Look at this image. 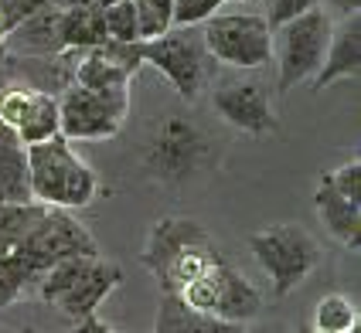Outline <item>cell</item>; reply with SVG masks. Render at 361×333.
I'll list each match as a JSON object with an SVG mask.
<instances>
[{"mask_svg": "<svg viewBox=\"0 0 361 333\" xmlns=\"http://www.w3.org/2000/svg\"><path fill=\"white\" fill-rule=\"evenodd\" d=\"M130 116V92H89L68 85L59 92V126L68 143L113 139Z\"/></svg>", "mask_w": 361, "mask_h": 333, "instance_id": "8992f818", "label": "cell"}, {"mask_svg": "<svg viewBox=\"0 0 361 333\" xmlns=\"http://www.w3.org/2000/svg\"><path fill=\"white\" fill-rule=\"evenodd\" d=\"M212 106L232 130L245 137H266L276 133L280 116L273 109V99L259 79H221L212 85Z\"/></svg>", "mask_w": 361, "mask_h": 333, "instance_id": "9c48e42d", "label": "cell"}, {"mask_svg": "<svg viewBox=\"0 0 361 333\" xmlns=\"http://www.w3.org/2000/svg\"><path fill=\"white\" fill-rule=\"evenodd\" d=\"M7 34H11V24H7V18H4V11H0V44L7 41Z\"/></svg>", "mask_w": 361, "mask_h": 333, "instance_id": "4dcf8cb0", "label": "cell"}, {"mask_svg": "<svg viewBox=\"0 0 361 333\" xmlns=\"http://www.w3.org/2000/svg\"><path fill=\"white\" fill-rule=\"evenodd\" d=\"M334 31V20L327 11H307L300 18L286 20L273 31V61H276V92L286 96L303 82H314L321 72L324 51Z\"/></svg>", "mask_w": 361, "mask_h": 333, "instance_id": "277c9868", "label": "cell"}, {"mask_svg": "<svg viewBox=\"0 0 361 333\" xmlns=\"http://www.w3.org/2000/svg\"><path fill=\"white\" fill-rule=\"evenodd\" d=\"M18 252L44 275V269H51L61 258H72V255H99V245H96L92 232H89L72 211L44 208V215H41V221L35 225V232L20 241Z\"/></svg>", "mask_w": 361, "mask_h": 333, "instance_id": "ba28073f", "label": "cell"}, {"mask_svg": "<svg viewBox=\"0 0 361 333\" xmlns=\"http://www.w3.org/2000/svg\"><path fill=\"white\" fill-rule=\"evenodd\" d=\"M361 330V323H358V327H355V330H348V333H358ZM310 333H317V330H310Z\"/></svg>", "mask_w": 361, "mask_h": 333, "instance_id": "e575fe53", "label": "cell"}, {"mask_svg": "<svg viewBox=\"0 0 361 333\" xmlns=\"http://www.w3.org/2000/svg\"><path fill=\"white\" fill-rule=\"evenodd\" d=\"M201 44L208 58L235 72H259L273 65V31L262 14H215L204 20Z\"/></svg>", "mask_w": 361, "mask_h": 333, "instance_id": "5b68a950", "label": "cell"}, {"mask_svg": "<svg viewBox=\"0 0 361 333\" xmlns=\"http://www.w3.org/2000/svg\"><path fill=\"white\" fill-rule=\"evenodd\" d=\"M262 310V293L245 279V275L221 262L219 265V299H215V320H225V323H235V327H245L252 323Z\"/></svg>", "mask_w": 361, "mask_h": 333, "instance_id": "4fadbf2b", "label": "cell"}, {"mask_svg": "<svg viewBox=\"0 0 361 333\" xmlns=\"http://www.w3.org/2000/svg\"><path fill=\"white\" fill-rule=\"evenodd\" d=\"M51 7L72 11V7H99V0H51Z\"/></svg>", "mask_w": 361, "mask_h": 333, "instance_id": "f546056e", "label": "cell"}, {"mask_svg": "<svg viewBox=\"0 0 361 333\" xmlns=\"http://www.w3.org/2000/svg\"><path fill=\"white\" fill-rule=\"evenodd\" d=\"M133 11H137V38L150 41L161 38L171 31V11H174V0H130Z\"/></svg>", "mask_w": 361, "mask_h": 333, "instance_id": "44dd1931", "label": "cell"}, {"mask_svg": "<svg viewBox=\"0 0 361 333\" xmlns=\"http://www.w3.org/2000/svg\"><path fill=\"white\" fill-rule=\"evenodd\" d=\"M18 333H41V330H38V327H20Z\"/></svg>", "mask_w": 361, "mask_h": 333, "instance_id": "836d02e7", "label": "cell"}, {"mask_svg": "<svg viewBox=\"0 0 361 333\" xmlns=\"http://www.w3.org/2000/svg\"><path fill=\"white\" fill-rule=\"evenodd\" d=\"M61 137L59 126V96H48V92H35L27 102V113L18 126V139L24 146H35V143H48V139Z\"/></svg>", "mask_w": 361, "mask_h": 333, "instance_id": "ac0fdd59", "label": "cell"}, {"mask_svg": "<svg viewBox=\"0 0 361 333\" xmlns=\"http://www.w3.org/2000/svg\"><path fill=\"white\" fill-rule=\"evenodd\" d=\"M314 208H317V218H321V225L327 228V235L334 238L338 245H344V249H355V252H358V245H361V204L344 201V197L331 187L327 174L321 177V184H317V191H314Z\"/></svg>", "mask_w": 361, "mask_h": 333, "instance_id": "5bb4252c", "label": "cell"}, {"mask_svg": "<svg viewBox=\"0 0 361 333\" xmlns=\"http://www.w3.org/2000/svg\"><path fill=\"white\" fill-rule=\"evenodd\" d=\"M27 174H31V201L44 208L79 211L89 208L102 191L99 174L61 137L27 146Z\"/></svg>", "mask_w": 361, "mask_h": 333, "instance_id": "6da1fadb", "label": "cell"}, {"mask_svg": "<svg viewBox=\"0 0 361 333\" xmlns=\"http://www.w3.org/2000/svg\"><path fill=\"white\" fill-rule=\"evenodd\" d=\"M225 0H174V11H171V27H195L204 24L208 18H215Z\"/></svg>", "mask_w": 361, "mask_h": 333, "instance_id": "603a6c76", "label": "cell"}, {"mask_svg": "<svg viewBox=\"0 0 361 333\" xmlns=\"http://www.w3.org/2000/svg\"><path fill=\"white\" fill-rule=\"evenodd\" d=\"M102 24H106V38L116 41V44H137V11L130 0L113 4V7H102Z\"/></svg>", "mask_w": 361, "mask_h": 333, "instance_id": "7402d4cb", "label": "cell"}, {"mask_svg": "<svg viewBox=\"0 0 361 333\" xmlns=\"http://www.w3.org/2000/svg\"><path fill=\"white\" fill-rule=\"evenodd\" d=\"M327 4H331V11H334L341 20L344 18H355V14L361 11V0H327Z\"/></svg>", "mask_w": 361, "mask_h": 333, "instance_id": "4316f807", "label": "cell"}, {"mask_svg": "<svg viewBox=\"0 0 361 333\" xmlns=\"http://www.w3.org/2000/svg\"><path fill=\"white\" fill-rule=\"evenodd\" d=\"M317 7H321V0H266L262 18L269 24V31H276V27H283L286 20L300 18L307 11H317Z\"/></svg>", "mask_w": 361, "mask_h": 333, "instance_id": "cb8c5ba5", "label": "cell"}, {"mask_svg": "<svg viewBox=\"0 0 361 333\" xmlns=\"http://www.w3.org/2000/svg\"><path fill=\"white\" fill-rule=\"evenodd\" d=\"M249 252L266 272L273 296L283 299L290 296L300 282L310 279V272L321 265V245L310 232L300 225H269L249 235Z\"/></svg>", "mask_w": 361, "mask_h": 333, "instance_id": "7a4b0ae2", "label": "cell"}, {"mask_svg": "<svg viewBox=\"0 0 361 333\" xmlns=\"http://www.w3.org/2000/svg\"><path fill=\"white\" fill-rule=\"evenodd\" d=\"M113 4H123V0H99V7H113Z\"/></svg>", "mask_w": 361, "mask_h": 333, "instance_id": "d6a6232c", "label": "cell"}, {"mask_svg": "<svg viewBox=\"0 0 361 333\" xmlns=\"http://www.w3.org/2000/svg\"><path fill=\"white\" fill-rule=\"evenodd\" d=\"M140 58L143 65H154L184 102H198V96L204 92L208 51L201 38H191L184 27H171L161 38L140 41Z\"/></svg>", "mask_w": 361, "mask_h": 333, "instance_id": "52a82bcc", "label": "cell"}, {"mask_svg": "<svg viewBox=\"0 0 361 333\" xmlns=\"http://www.w3.org/2000/svg\"><path fill=\"white\" fill-rule=\"evenodd\" d=\"M4 85H11V55H7V48L0 44V89Z\"/></svg>", "mask_w": 361, "mask_h": 333, "instance_id": "f1b7e54d", "label": "cell"}, {"mask_svg": "<svg viewBox=\"0 0 361 333\" xmlns=\"http://www.w3.org/2000/svg\"><path fill=\"white\" fill-rule=\"evenodd\" d=\"M41 272L14 249V252L0 255V310L14 306L27 286H38Z\"/></svg>", "mask_w": 361, "mask_h": 333, "instance_id": "d6986e66", "label": "cell"}, {"mask_svg": "<svg viewBox=\"0 0 361 333\" xmlns=\"http://www.w3.org/2000/svg\"><path fill=\"white\" fill-rule=\"evenodd\" d=\"M239 333H293V330L283 327V323H245V327H239Z\"/></svg>", "mask_w": 361, "mask_h": 333, "instance_id": "83f0119b", "label": "cell"}, {"mask_svg": "<svg viewBox=\"0 0 361 333\" xmlns=\"http://www.w3.org/2000/svg\"><path fill=\"white\" fill-rule=\"evenodd\" d=\"M358 72H361V14H355V18H344L331 31L321 72L314 75L310 89L324 92L327 85H334L338 79H358Z\"/></svg>", "mask_w": 361, "mask_h": 333, "instance_id": "8fae6325", "label": "cell"}, {"mask_svg": "<svg viewBox=\"0 0 361 333\" xmlns=\"http://www.w3.org/2000/svg\"><path fill=\"white\" fill-rule=\"evenodd\" d=\"M327 180H331V187H334L344 201L361 204V160L358 157L348 160V163H341L338 170H331V174H327Z\"/></svg>", "mask_w": 361, "mask_h": 333, "instance_id": "d4e9b609", "label": "cell"}, {"mask_svg": "<svg viewBox=\"0 0 361 333\" xmlns=\"http://www.w3.org/2000/svg\"><path fill=\"white\" fill-rule=\"evenodd\" d=\"M154 333H239V327L235 323H225V320H215V316L188 310L178 296H161L157 299Z\"/></svg>", "mask_w": 361, "mask_h": 333, "instance_id": "9a60e30c", "label": "cell"}, {"mask_svg": "<svg viewBox=\"0 0 361 333\" xmlns=\"http://www.w3.org/2000/svg\"><path fill=\"white\" fill-rule=\"evenodd\" d=\"M0 208H4V197H0Z\"/></svg>", "mask_w": 361, "mask_h": 333, "instance_id": "d590c367", "label": "cell"}, {"mask_svg": "<svg viewBox=\"0 0 361 333\" xmlns=\"http://www.w3.org/2000/svg\"><path fill=\"white\" fill-rule=\"evenodd\" d=\"M123 282V269L116 262H106L102 255H96L92 262H89V269L65 289V293L51 303L61 316H68V320H85V316H92L96 310L102 306V299L113 293L116 286Z\"/></svg>", "mask_w": 361, "mask_h": 333, "instance_id": "30bf717a", "label": "cell"}, {"mask_svg": "<svg viewBox=\"0 0 361 333\" xmlns=\"http://www.w3.org/2000/svg\"><path fill=\"white\" fill-rule=\"evenodd\" d=\"M0 197L4 204L31 201V174H27V146L11 137L0 146Z\"/></svg>", "mask_w": 361, "mask_h": 333, "instance_id": "2e32d148", "label": "cell"}, {"mask_svg": "<svg viewBox=\"0 0 361 333\" xmlns=\"http://www.w3.org/2000/svg\"><path fill=\"white\" fill-rule=\"evenodd\" d=\"M300 333H310V330H300Z\"/></svg>", "mask_w": 361, "mask_h": 333, "instance_id": "8d00e7d4", "label": "cell"}, {"mask_svg": "<svg viewBox=\"0 0 361 333\" xmlns=\"http://www.w3.org/2000/svg\"><path fill=\"white\" fill-rule=\"evenodd\" d=\"M219 163V146L201 133L195 122L180 116H167L147 146L143 167L161 184H188L208 174Z\"/></svg>", "mask_w": 361, "mask_h": 333, "instance_id": "3957f363", "label": "cell"}, {"mask_svg": "<svg viewBox=\"0 0 361 333\" xmlns=\"http://www.w3.org/2000/svg\"><path fill=\"white\" fill-rule=\"evenodd\" d=\"M4 48L11 55H20V58H55L65 51L61 44V11L59 7H44V11H35L31 18H24L7 34Z\"/></svg>", "mask_w": 361, "mask_h": 333, "instance_id": "7c38bea8", "label": "cell"}, {"mask_svg": "<svg viewBox=\"0 0 361 333\" xmlns=\"http://www.w3.org/2000/svg\"><path fill=\"white\" fill-rule=\"evenodd\" d=\"M106 24H102V7H72L61 11V44L65 51H89L106 44Z\"/></svg>", "mask_w": 361, "mask_h": 333, "instance_id": "e0dca14e", "label": "cell"}, {"mask_svg": "<svg viewBox=\"0 0 361 333\" xmlns=\"http://www.w3.org/2000/svg\"><path fill=\"white\" fill-rule=\"evenodd\" d=\"M0 11H4V18L11 24V0H0ZM11 31H14V24H11Z\"/></svg>", "mask_w": 361, "mask_h": 333, "instance_id": "1f68e13d", "label": "cell"}, {"mask_svg": "<svg viewBox=\"0 0 361 333\" xmlns=\"http://www.w3.org/2000/svg\"><path fill=\"white\" fill-rule=\"evenodd\" d=\"M361 320H358V306L341 293H331L324 296L314 310V330L317 333H348L355 330Z\"/></svg>", "mask_w": 361, "mask_h": 333, "instance_id": "ffe728a7", "label": "cell"}, {"mask_svg": "<svg viewBox=\"0 0 361 333\" xmlns=\"http://www.w3.org/2000/svg\"><path fill=\"white\" fill-rule=\"evenodd\" d=\"M68 333H120V330H113L106 320H99V316L92 313V316H85V320H79Z\"/></svg>", "mask_w": 361, "mask_h": 333, "instance_id": "484cf974", "label": "cell"}]
</instances>
